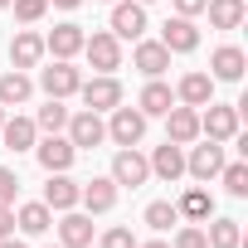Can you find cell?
Returning a JSON list of instances; mask_svg holds the SVG:
<instances>
[{"instance_id":"603a6c76","label":"cell","mask_w":248,"mask_h":248,"mask_svg":"<svg viewBox=\"0 0 248 248\" xmlns=\"http://www.w3.org/2000/svg\"><path fill=\"white\" fill-rule=\"evenodd\" d=\"M30 93H34V83H30V73H25V68L0 73V107H25V102H30Z\"/></svg>"},{"instance_id":"60d3db41","label":"cell","mask_w":248,"mask_h":248,"mask_svg":"<svg viewBox=\"0 0 248 248\" xmlns=\"http://www.w3.org/2000/svg\"><path fill=\"white\" fill-rule=\"evenodd\" d=\"M0 10H10V0H0Z\"/></svg>"},{"instance_id":"3957f363","label":"cell","mask_w":248,"mask_h":248,"mask_svg":"<svg viewBox=\"0 0 248 248\" xmlns=\"http://www.w3.org/2000/svg\"><path fill=\"white\" fill-rule=\"evenodd\" d=\"M83 54H88V63H93L97 73H112V68H122V39H117L112 30H97V34H88V39H83Z\"/></svg>"},{"instance_id":"74e56055","label":"cell","mask_w":248,"mask_h":248,"mask_svg":"<svg viewBox=\"0 0 248 248\" xmlns=\"http://www.w3.org/2000/svg\"><path fill=\"white\" fill-rule=\"evenodd\" d=\"M49 5H59V10H78L83 0H49Z\"/></svg>"},{"instance_id":"83f0119b","label":"cell","mask_w":248,"mask_h":248,"mask_svg":"<svg viewBox=\"0 0 248 248\" xmlns=\"http://www.w3.org/2000/svg\"><path fill=\"white\" fill-rule=\"evenodd\" d=\"M34 127H39L44 137H54V132H63V127H68V107H63V97H49V102L39 107Z\"/></svg>"},{"instance_id":"277c9868","label":"cell","mask_w":248,"mask_h":248,"mask_svg":"<svg viewBox=\"0 0 248 248\" xmlns=\"http://www.w3.org/2000/svg\"><path fill=\"white\" fill-rule=\"evenodd\" d=\"M78 83H83V73L73 68V59H54L49 68H39V88H44V97H73Z\"/></svg>"},{"instance_id":"7bdbcfd3","label":"cell","mask_w":248,"mask_h":248,"mask_svg":"<svg viewBox=\"0 0 248 248\" xmlns=\"http://www.w3.org/2000/svg\"><path fill=\"white\" fill-rule=\"evenodd\" d=\"M0 117H5V107H0Z\"/></svg>"},{"instance_id":"8992f818","label":"cell","mask_w":248,"mask_h":248,"mask_svg":"<svg viewBox=\"0 0 248 248\" xmlns=\"http://www.w3.org/2000/svg\"><path fill=\"white\" fill-rule=\"evenodd\" d=\"M112 180H117V185H127V190H137V185L151 180V161H146L137 146H122V151L112 156Z\"/></svg>"},{"instance_id":"cb8c5ba5","label":"cell","mask_w":248,"mask_h":248,"mask_svg":"<svg viewBox=\"0 0 248 248\" xmlns=\"http://www.w3.org/2000/svg\"><path fill=\"white\" fill-rule=\"evenodd\" d=\"M151 175H161V180H180V175H185V146H175V141L156 146V156H151Z\"/></svg>"},{"instance_id":"7c38bea8","label":"cell","mask_w":248,"mask_h":248,"mask_svg":"<svg viewBox=\"0 0 248 248\" xmlns=\"http://www.w3.org/2000/svg\"><path fill=\"white\" fill-rule=\"evenodd\" d=\"M161 44H166L170 54H195V49H200V30H195V20L170 15V20L161 25Z\"/></svg>"},{"instance_id":"d6986e66","label":"cell","mask_w":248,"mask_h":248,"mask_svg":"<svg viewBox=\"0 0 248 248\" xmlns=\"http://www.w3.org/2000/svg\"><path fill=\"white\" fill-rule=\"evenodd\" d=\"M59 243H63V248H88V243H93V214L63 209V219H59Z\"/></svg>"},{"instance_id":"e0dca14e","label":"cell","mask_w":248,"mask_h":248,"mask_svg":"<svg viewBox=\"0 0 248 248\" xmlns=\"http://www.w3.org/2000/svg\"><path fill=\"white\" fill-rule=\"evenodd\" d=\"M39 59H44V34L20 30L10 39V68H39Z\"/></svg>"},{"instance_id":"9c48e42d","label":"cell","mask_w":248,"mask_h":248,"mask_svg":"<svg viewBox=\"0 0 248 248\" xmlns=\"http://www.w3.org/2000/svg\"><path fill=\"white\" fill-rule=\"evenodd\" d=\"M112 34L117 39H141L146 34V5H137V0H112Z\"/></svg>"},{"instance_id":"7a4b0ae2","label":"cell","mask_w":248,"mask_h":248,"mask_svg":"<svg viewBox=\"0 0 248 248\" xmlns=\"http://www.w3.org/2000/svg\"><path fill=\"white\" fill-rule=\"evenodd\" d=\"M107 137L117 141V146H137L141 137H146V112L141 107H112V122H107Z\"/></svg>"},{"instance_id":"5bb4252c","label":"cell","mask_w":248,"mask_h":248,"mask_svg":"<svg viewBox=\"0 0 248 248\" xmlns=\"http://www.w3.org/2000/svg\"><path fill=\"white\" fill-rule=\"evenodd\" d=\"M0 141H5L15 156H20V151H34V141H39L34 117H0Z\"/></svg>"},{"instance_id":"4dcf8cb0","label":"cell","mask_w":248,"mask_h":248,"mask_svg":"<svg viewBox=\"0 0 248 248\" xmlns=\"http://www.w3.org/2000/svg\"><path fill=\"white\" fill-rule=\"evenodd\" d=\"M219 180H224V190H229L233 200H243V195H248V166H243V161H233V166L224 161V170H219Z\"/></svg>"},{"instance_id":"ee69618b","label":"cell","mask_w":248,"mask_h":248,"mask_svg":"<svg viewBox=\"0 0 248 248\" xmlns=\"http://www.w3.org/2000/svg\"><path fill=\"white\" fill-rule=\"evenodd\" d=\"M107 5H112V0H107Z\"/></svg>"},{"instance_id":"836d02e7","label":"cell","mask_w":248,"mask_h":248,"mask_svg":"<svg viewBox=\"0 0 248 248\" xmlns=\"http://www.w3.org/2000/svg\"><path fill=\"white\" fill-rule=\"evenodd\" d=\"M15 195H20V175L10 166H0V204H15Z\"/></svg>"},{"instance_id":"6da1fadb","label":"cell","mask_w":248,"mask_h":248,"mask_svg":"<svg viewBox=\"0 0 248 248\" xmlns=\"http://www.w3.org/2000/svg\"><path fill=\"white\" fill-rule=\"evenodd\" d=\"M200 137H204V141H233V137H238V107L204 102V112H200Z\"/></svg>"},{"instance_id":"e575fe53","label":"cell","mask_w":248,"mask_h":248,"mask_svg":"<svg viewBox=\"0 0 248 248\" xmlns=\"http://www.w3.org/2000/svg\"><path fill=\"white\" fill-rule=\"evenodd\" d=\"M97 248H137V238H132V229H107L97 238Z\"/></svg>"},{"instance_id":"8d00e7d4","label":"cell","mask_w":248,"mask_h":248,"mask_svg":"<svg viewBox=\"0 0 248 248\" xmlns=\"http://www.w3.org/2000/svg\"><path fill=\"white\" fill-rule=\"evenodd\" d=\"M175 15H185V20L204 15V0H175Z\"/></svg>"},{"instance_id":"2e32d148","label":"cell","mask_w":248,"mask_h":248,"mask_svg":"<svg viewBox=\"0 0 248 248\" xmlns=\"http://www.w3.org/2000/svg\"><path fill=\"white\" fill-rule=\"evenodd\" d=\"M83 25H54L49 34H44V54H54V59H73V54H83Z\"/></svg>"},{"instance_id":"44dd1931","label":"cell","mask_w":248,"mask_h":248,"mask_svg":"<svg viewBox=\"0 0 248 248\" xmlns=\"http://www.w3.org/2000/svg\"><path fill=\"white\" fill-rule=\"evenodd\" d=\"M44 204H49L54 214L73 209V204H78V180H68V170H54L49 185H44Z\"/></svg>"},{"instance_id":"d590c367","label":"cell","mask_w":248,"mask_h":248,"mask_svg":"<svg viewBox=\"0 0 248 248\" xmlns=\"http://www.w3.org/2000/svg\"><path fill=\"white\" fill-rule=\"evenodd\" d=\"M15 233V204H0V238Z\"/></svg>"},{"instance_id":"ba28073f","label":"cell","mask_w":248,"mask_h":248,"mask_svg":"<svg viewBox=\"0 0 248 248\" xmlns=\"http://www.w3.org/2000/svg\"><path fill=\"white\" fill-rule=\"evenodd\" d=\"M224 170V141H204V146H190V156H185V175H195V180H214Z\"/></svg>"},{"instance_id":"f546056e","label":"cell","mask_w":248,"mask_h":248,"mask_svg":"<svg viewBox=\"0 0 248 248\" xmlns=\"http://www.w3.org/2000/svg\"><path fill=\"white\" fill-rule=\"evenodd\" d=\"M204 238H209V248H238V243H243V233H238V219H214Z\"/></svg>"},{"instance_id":"5b68a950","label":"cell","mask_w":248,"mask_h":248,"mask_svg":"<svg viewBox=\"0 0 248 248\" xmlns=\"http://www.w3.org/2000/svg\"><path fill=\"white\" fill-rule=\"evenodd\" d=\"M68 141L78 146V151H93V146H102L107 141V122L97 117V112H68Z\"/></svg>"},{"instance_id":"52a82bcc","label":"cell","mask_w":248,"mask_h":248,"mask_svg":"<svg viewBox=\"0 0 248 248\" xmlns=\"http://www.w3.org/2000/svg\"><path fill=\"white\" fill-rule=\"evenodd\" d=\"M78 93H83V107H88V112H112V107L122 102V83H117L112 73H97V78L78 83Z\"/></svg>"},{"instance_id":"ffe728a7","label":"cell","mask_w":248,"mask_h":248,"mask_svg":"<svg viewBox=\"0 0 248 248\" xmlns=\"http://www.w3.org/2000/svg\"><path fill=\"white\" fill-rule=\"evenodd\" d=\"M137 107H141L146 117H166V112L175 107V88H170V83H161V78H146V88H141Z\"/></svg>"},{"instance_id":"484cf974","label":"cell","mask_w":248,"mask_h":248,"mask_svg":"<svg viewBox=\"0 0 248 248\" xmlns=\"http://www.w3.org/2000/svg\"><path fill=\"white\" fill-rule=\"evenodd\" d=\"M175 209H180V219L204 224V219L214 214V200H209V190H200V185H195V190H185V195H180V204H175Z\"/></svg>"},{"instance_id":"8fae6325","label":"cell","mask_w":248,"mask_h":248,"mask_svg":"<svg viewBox=\"0 0 248 248\" xmlns=\"http://www.w3.org/2000/svg\"><path fill=\"white\" fill-rule=\"evenodd\" d=\"M200 137V107H185V102H175L170 112H166V141H175V146H190Z\"/></svg>"},{"instance_id":"f1b7e54d","label":"cell","mask_w":248,"mask_h":248,"mask_svg":"<svg viewBox=\"0 0 248 248\" xmlns=\"http://www.w3.org/2000/svg\"><path fill=\"white\" fill-rule=\"evenodd\" d=\"M170 224H180V209H175L170 200H151V204H146V229H156V233H166Z\"/></svg>"},{"instance_id":"f6af8a7d","label":"cell","mask_w":248,"mask_h":248,"mask_svg":"<svg viewBox=\"0 0 248 248\" xmlns=\"http://www.w3.org/2000/svg\"><path fill=\"white\" fill-rule=\"evenodd\" d=\"M59 248H63V243H59Z\"/></svg>"},{"instance_id":"7402d4cb","label":"cell","mask_w":248,"mask_h":248,"mask_svg":"<svg viewBox=\"0 0 248 248\" xmlns=\"http://www.w3.org/2000/svg\"><path fill=\"white\" fill-rule=\"evenodd\" d=\"M175 102H185V107H204V102H214V78H209V73H185L180 88H175Z\"/></svg>"},{"instance_id":"1f68e13d","label":"cell","mask_w":248,"mask_h":248,"mask_svg":"<svg viewBox=\"0 0 248 248\" xmlns=\"http://www.w3.org/2000/svg\"><path fill=\"white\" fill-rule=\"evenodd\" d=\"M10 5H15V20L20 25H39L49 15V0H10Z\"/></svg>"},{"instance_id":"4fadbf2b","label":"cell","mask_w":248,"mask_h":248,"mask_svg":"<svg viewBox=\"0 0 248 248\" xmlns=\"http://www.w3.org/2000/svg\"><path fill=\"white\" fill-rule=\"evenodd\" d=\"M78 204H83L88 214H107V209L117 204V180H112V175H93L88 185H78Z\"/></svg>"},{"instance_id":"f35d334b","label":"cell","mask_w":248,"mask_h":248,"mask_svg":"<svg viewBox=\"0 0 248 248\" xmlns=\"http://www.w3.org/2000/svg\"><path fill=\"white\" fill-rule=\"evenodd\" d=\"M137 248H170L166 238H151V243H137Z\"/></svg>"},{"instance_id":"d4e9b609","label":"cell","mask_w":248,"mask_h":248,"mask_svg":"<svg viewBox=\"0 0 248 248\" xmlns=\"http://www.w3.org/2000/svg\"><path fill=\"white\" fill-rule=\"evenodd\" d=\"M204 15H209L214 30H238L243 15H248V5H243V0H204Z\"/></svg>"},{"instance_id":"9a60e30c","label":"cell","mask_w":248,"mask_h":248,"mask_svg":"<svg viewBox=\"0 0 248 248\" xmlns=\"http://www.w3.org/2000/svg\"><path fill=\"white\" fill-rule=\"evenodd\" d=\"M209 68H214V73H209L214 83H238V78H243V68H248V59H243V49H238V44H219V49L209 54Z\"/></svg>"},{"instance_id":"30bf717a","label":"cell","mask_w":248,"mask_h":248,"mask_svg":"<svg viewBox=\"0 0 248 248\" xmlns=\"http://www.w3.org/2000/svg\"><path fill=\"white\" fill-rule=\"evenodd\" d=\"M34 156H39V166H44V170L54 175V170H68V166L78 161V146H73L68 137H59V132H54V137L34 141Z\"/></svg>"},{"instance_id":"ac0fdd59","label":"cell","mask_w":248,"mask_h":248,"mask_svg":"<svg viewBox=\"0 0 248 248\" xmlns=\"http://www.w3.org/2000/svg\"><path fill=\"white\" fill-rule=\"evenodd\" d=\"M132 63H137L146 78H161V73L170 68V49H166L161 39H137V54H132Z\"/></svg>"},{"instance_id":"4316f807","label":"cell","mask_w":248,"mask_h":248,"mask_svg":"<svg viewBox=\"0 0 248 248\" xmlns=\"http://www.w3.org/2000/svg\"><path fill=\"white\" fill-rule=\"evenodd\" d=\"M15 224H20L25 233H44V229L54 224V209H49L44 200H30V204H20V209H15Z\"/></svg>"},{"instance_id":"b9f144b4","label":"cell","mask_w":248,"mask_h":248,"mask_svg":"<svg viewBox=\"0 0 248 248\" xmlns=\"http://www.w3.org/2000/svg\"><path fill=\"white\" fill-rule=\"evenodd\" d=\"M137 5H151V0H137Z\"/></svg>"},{"instance_id":"ab89813d","label":"cell","mask_w":248,"mask_h":248,"mask_svg":"<svg viewBox=\"0 0 248 248\" xmlns=\"http://www.w3.org/2000/svg\"><path fill=\"white\" fill-rule=\"evenodd\" d=\"M0 248H25V243L20 238H0Z\"/></svg>"},{"instance_id":"d6a6232c","label":"cell","mask_w":248,"mask_h":248,"mask_svg":"<svg viewBox=\"0 0 248 248\" xmlns=\"http://www.w3.org/2000/svg\"><path fill=\"white\" fill-rule=\"evenodd\" d=\"M170 248H209V238H204L200 224H185V229H175V243Z\"/></svg>"}]
</instances>
